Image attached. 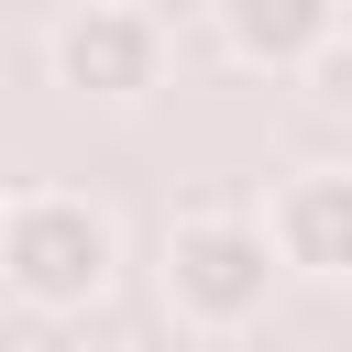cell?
Instances as JSON below:
<instances>
[{"mask_svg":"<svg viewBox=\"0 0 352 352\" xmlns=\"http://www.w3.org/2000/svg\"><path fill=\"white\" fill-rule=\"evenodd\" d=\"M264 253H275V275H319V286H341V275H352V165H308V176H286L275 209H264Z\"/></svg>","mask_w":352,"mask_h":352,"instance_id":"cell-4","label":"cell"},{"mask_svg":"<svg viewBox=\"0 0 352 352\" xmlns=\"http://www.w3.org/2000/svg\"><path fill=\"white\" fill-rule=\"evenodd\" d=\"M220 11V44L264 77H297L330 33H341V0H209Z\"/></svg>","mask_w":352,"mask_h":352,"instance_id":"cell-5","label":"cell"},{"mask_svg":"<svg viewBox=\"0 0 352 352\" xmlns=\"http://www.w3.org/2000/svg\"><path fill=\"white\" fill-rule=\"evenodd\" d=\"M264 297H275L264 220H242V209H198V220L165 231V308H176V319H198V330H242V319H264Z\"/></svg>","mask_w":352,"mask_h":352,"instance_id":"cell-2","label":"cell"},{"mask_svg":"<svg viewBox=\"0 0 352 352\" xmlns=\"http://www.w3.org/2000/svg\"><path fill=\"white\" fill-rule=\"evenodd\" d=\"M297 77H308V99H319V110H352V33H330Z\"/></svg>","mask_w":352,"mask_h":352,"instance_id":"cell-6","label":"cell"},{"mask_svg":"<svg viewBox=\"0 0 352 352\" xmlns=\"http://www.w3.org/2000/svg\"><path fill=\"white\" fill-rule=\"evenodd\" d=\"M0 209H11V187H0Z\"/></svg>","mask_w":352,"mask_h":352,"instance_id":"cell-7","label":"cell"},{"mask_svg":"<svg viewBox=\"0 0 352 352\" xmlns=\"http://www.w3.org/2000/svg\"><path fill=\"white\" fill-rule=\"evenodd\" d=\"M44 55H55V88H77V99H143V88L165 77V33H154V11H132V0L66 11Z\"/></svg>","mask_w":352,"mask_h":352,"instance_id":"cell-3","label":"cell"},{"mask_svg":"<svg viewBox=\"0 0 352 352\" xmlns=\"http://www.w3.org/2000/svg\"><path fill=\"white\" fill-rule=\"evenodd\" d=\"M110 275H121V231H110V209H99V198L33 187V198H11V209H0V286H11L22 308L77 319V308H99V297H110Z\"/></svg>","mask_w":352,"mask_h":352,"instance_id":"cell-1","label":"cell"}]
</instances>
